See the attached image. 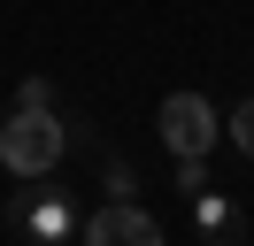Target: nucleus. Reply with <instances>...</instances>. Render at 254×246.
I'll list each match as a JSON object with an SVG mask.
<instances>
[{"label": "nucleus", "instance_id": "nucleus-1", "mask_svg": "<svg viewBox=\"0 0 254 246\" xmlns=\"http://www.w3.org/2000/svg\"><path fill=\"white\" fill-rule=\"evenodd\" d=\"M69 154V123L54 108H8L0 123V169L8 177H54Z\"/></svg>", "mask_w": 254, "mask_h": 246}, {"label": "nucleus", "instance_id": "nucleus-2", "mask_svg": "<svg viewBox=\"0 0 254 246\" xmlns=\"http://www.w3.org/2000/svg\"><path fill=\"white\" fill-rule=\"evenodd\" d=\"M154 131H162L170 154H208L223 138V123H216V108H208V92H170L162 116H154Z\"/></svg>", "mask_w": 254, "mask_h": 246}, {"label": "nucleus", "instance_id": "nucleus-3", "mask_svg": "<svg viewBox=\"0 0 254 246\" xmlns=\"http://www.w3.org/2000/svg\"><path fill=\"white\" fill-rule=\"evenodd\" d=\"M77 239L85 246H162V223L124 192V200H100L93 215H77Z\"/></svg>", "mask_w": 254, "mask_h": 246}, {"label": "nucleus", "instance_id": "nucleus-4", "mask_svg": "<svg viewBox=\"0 0 254 246\" xmlns=\"http://www.w3.org/2000/svg\"><path fill=\"white\" fill-rule=\"evenodd\" d=\"M8 231H23V239H77V208H69V192H31L16 200V215H8Z\"/></svg>", "mask_w": 254, "mask_h": 246}, {"label": "nucleus", "instance_id": "nucleus-5", "mask_svg": "<svg viewBox=\"0 0 254 246\" xmlns=\"http://www.w3.org/2000/svg\"><path fill=\"white\" fill-rule=\"evenodd\" d=\"M192 231H200V239H247V215H239L223 192L200 184V192H192Z\"/></svg>", "mask_w": 254, "mask_h": 246}, {"label": "nucleus", "instance_id": "nucleus-6", "mask_svg": "<svg viewBox=\"0 0 254 246\" xmlns=\"http://www.w3.org/2000/svg\"><path fill=\"white\" fill-rule=\"evenodd\" d=\"M223 138H231V146H239V154L254 162V100H239V108H231V123H223Z\"/></svg>", "mask_w": 254, "mask_h": 246}, {"label": "nucleus", "instance_id": "nucleus-7", "mask_svg": "<svg viewBox=\"0 0 254 246\" xmlns=\"http://www.w3.org/2000/svg\"><path fill=\"white\" fill-rule=\"evenodd\" d=\"M208 184V154H177V192H200Z\"/></svg>", "mask_w": 254, "mask_h": 246}, {"label": "nucleus", "instance_id": "nucleus-8", "mask_svg": "<svg viewBox=\"0 0 254 246\" xmlns=\"http://www.w3.org/2000/svg\"><path fill=\"white\" fill-rule=\"evenodd\" d=\"M100 177H108V200L139 192V177H131V162H124V154H108V169H100Z\"/></svg>", "mask_w": 254, "mask_h": 246}, {"label": "nucleus", "instance_id": "nucleus-9", "mask_svg": "<svg viewBox=\"0 0 254 246\" xmlns=\"http://www.w3.org/2000/svg\"><path fill=\"white\" fill-rule=\"evenodd\" d=\"M16 108H54V85H47V77H23V85H16Z\"/></svg>", "mask_w": 254, "mask_h": 246}]
</instances>
